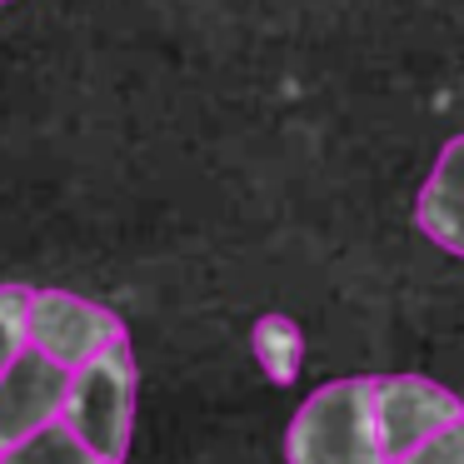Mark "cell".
<instances>
[{
	"label": "cell",
	"instance_id": "obj_1",
	"mask_svg": "<svg viewBox=\"0 0 464 464\" xmlns=\"http://www.w3.org/2000/svg\"><path fill=\"white\" fill-rule=\"evenodd\" d=\"M290 464H394L374 430V380H330L295 410L285 434Z\"/></svg>",
	"mask_w": 464,
	"mask_h": 464
},
{
	"label": "cell",
	"instance_id": "obj_2",
	"mask_svg": "<svg viewBox=\"0 0 464 464\" xmlns=\"http://www.w3.org/2000/svg\"><path fill=\"white\" fill-rule=\"evenodd\" d=\"M61 420L81 434L91 450L105 459L125 464L130 450V424H135V354L130 344H111L95 360H85L71 374V394H65Z\"/></svg>",
	"mask_w": 464,
	"mask_h": 464
},
{
	"label": "cell",
	"instance_id": "obj_3",
	"mask_svg": "<svg viewBox=\"0 0 464 464\" xmlns=\"http://www.w3.org/2000/svg\"><path fill=\"white\" fill-rule=\"evenodd\" d=\"M125 340V324L115 310L85 300L71 290H31V344L51 354L65 370H81L101 350Z\"/></svg>",
	"mask_w": 464,
	"mask_h": 464
},
{
	"label": "cell",
	"instance_id": "obj_4",
	"mask_svg": "<svg viewBox=\"0 0 464 464\" xmlns=\"http://www.w3.org/2000/svg\"><path fill=\"white\" fill-rule=\"evenodd\" d=\"M464 420V400L450 394L440 380L424 374H380L374 380V430L390 459L410 454L414 444H424L434 430Z\"/></svg>",
	"mask_w": 464,
	"mask_h": 464
},
{
	"label": "cell",
	"instance_id": "obj_5",
	"mask_svg": "<svg viewBox=\"0 0 464 464\" xmlns=\"http://www.w3.org/2000/svg\"><path fill=\"white\" fill-rule=\"evenodd\" d=\"M71 374L65 364H55L51 354H41L35 344H25L11 360V370L0 374V454L15 450L21 440H31L35 430L61 420L65 394H71Z\"/></svg>",
	"mask_w": 464,
	"mask_h": 464
},
{
	"label": "cell",
	"instance_id": "obj_6",
	"mask_svg": "<svg viewBox=\"0 0 464 464\" xmlns=\"http://www.w3.org/2000/svg\"><path fill=\"white\" fill-rule=\"evenodd\" d=\"M414 225H420L440 250H450L464 260V135H454L440 150L420 200H414Z\"/></svg>",
	"mask_w": 464,
	"mask_h": 464
},
{
	"label": "cell",
	"instance_id": "obj_7",
	"mask_svg": "<svg viewBox=\"0 0 464 464\" xmlns=\"http://www.w3.org/2000/svg\"><path fill=\"white\" fill-rule=\"evenodd\" d=\"M250 350L260 360V370L275 384H290L300 374V354H304V334L290 314H260L250 330Z\"/></svg>",
	"mask_w": 464,
	"mask_h": 464
},
{
	"label": "cell",
	"instance_id": "obj_8",
	"mask_svg": "<svg viewBox=\"0 0 464 464\" xmlns=\"http://www.w3.org/2000/svg\"><path fill=\"white\" fill-rule=\"evenodd\" d=\"M0 464H115V459H105V454L91 450L65 420H55V424H45V430H35L31 440H21L15 450H5Z\"/></svg>",
	"mask_w": 464,
	"mask_h": 464
},
{
	"label": "cell",
	"instance_id": "obj_9",
	"mask_svg": "<svg viewBox=\"0 0 464 464\" xmlns=\"http://www.w3.org/2000/svg\"><path fill=\"white\" fill-rule=\"evenodd\" d=\"M31 344V290L25 285H0V374Z\"/></svg>",
	"mask_w": 464,
	"mask_h": 464
},
{
	"label": "cell",
	"instance_id": "obj_10",
	"mask_svg": "<svg viewBox=\"0 0 464 464\" xmlns=\"http://www.w3.org/2000/svg\"><path fill=\"white\" fill-rule=\"evenodd\" d=\"M394 464H464V420L434 430L424 444H414L410 454H400Z\"/></svg>",
	"mask_w": 464,
	"mask_h": 464
},
{
	"label": "cell",
	"instance_id": "obj_11",
	"mask_svg": "<svg viewBox=\"0 0 464 464\" xmlns=\"http://www.w3.org/2000/svg\"><path fill=\"white\" fill-rule=\"evenodd\" d=\"M0 5H5V0H0Z\"/></svg>",
	"mask_w": 464,
	"mask_h": 464
}]
</instances>
